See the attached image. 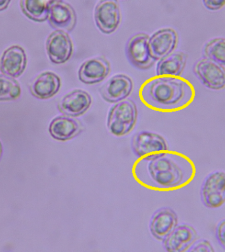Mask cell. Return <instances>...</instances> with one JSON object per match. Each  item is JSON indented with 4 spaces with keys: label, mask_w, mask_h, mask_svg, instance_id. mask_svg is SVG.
<instances>
[{
    "label": "cell",
    "mask_w": 225,
    "mask_h": 252,
    "mask_svg": "<svg viewBox=\"0 0 225 252\" xmlns=\"http://www.w3.org/2000/svg\"><path fill=\"white\" fill-rule=\"evenodd\" d=\"M203 56L225 66V38H214L207 42L203 48Z\"/></svg>",
    "instance_id": "obj_22"
},
{
    "label": "cell",
    "mask_w": 225,
    "mask_h": 252,
    "mask_svg": "<svg viewBox=\"0 0 225 252\" xmlns=\"http://www.w3.org/2000/svg\"><path fill=\"white\" fill-rule=\"evenodd\" d=\"M62 0H21V10L26 17L35 22H44L48 19L52 5Z\"/></svg>",
    "instance_id": "obj_21"
},
{
    "label": "cell",
    "mask_w": 225,
    "mask_h": 252,
    "mask_svg": "<svg viewBox=\"0 0 225 252\" xmlns=\"http://www.w3.org/2000/svg\"><path fill=\"white\" fill-rule=\"evenodd\" d=\"M133 82L128 76L117 75L111 78L99 89V93L105 101L117 103L124 100L132 93Z\"/></svg>",
    "instance_id": "obj_10"
},
{
    "label": "cell",
    "mask_w": 225,
    "mask_h": 252,
    "mask_svg": "<svg viewBox=\"0 0 225 252\" xmlns=\"http://www.w3.org/2000/svg\"><path fill=\"white\" fill-rule=\"evenodd\" d=\"M92 104L91 95L83 90H74L63 97L58 109L66 116L77 117L87 112Z\"/></svg>",
    "instance_id": "obj_11"
},
{
    "label": "cell",
    "mask_w": 225,
    "mask_h": 252,
    "mask_svg": "<svg viewBox=\"0 0 225 252\" xmlns=\"http://www.w3.org/2000/svg\"><path fill=\"white\" fill-rule=\"evenodd\" d=\"M197 233L194 228L189 224H181L176 226L163 240V246L166 251L181 252L188 251L195 243Z\"/></svg>",
    "instance_id": "obj_12"
},
{
    "label": "cell",
    "mask_w": 225,
    "mask_h": 252,
    "mask_svg": "<svg viewBox=\"0 0 225 252\" xmlns=\"http://www.w3.org/2000/svg\"><path fill=\"white\" fill-rule=\"evenodd\" d=\"M1 154H2V146H1V142H0V158H1Z\"/></svg>",
    "instance_id": "obj_28"
},
{
    "label": "cell",
    "mask_w": 225,
    "mask_h": 252,
    "mask_svg": "<svg viewBox=\"0 0 225 252\" xmlns=\"http://www.w3.org/2000/svg\"><path fill=\"white\" fill-rule=\"evenodd\" d=\"M178 35L172 29H163L154 33L149 39L150 53L156 61L173 53L177 47Z\"/></svg>",
    "instance_id": "obj_13"
},
{
    "label": "cell",
    "mask_w": 225,
    "mask_h": 252,
    "mask_svg": "<svg viewBox=\"0 0 225 252\" xmlns=\"http://www.w3.org/2000/svg\"><path fill=\"white\" fill-rule=\"evenodd\" d=\"M188 251L192 252H215V250L213 249L210 242L206 240H201L193 244L191 246V249H189Z\"/></svg>",
    "instance_id": "obj_24"
},
{
    "label": "cell",
    "mask_w": 225,
    "mask_h": 252,
    "mask_svg": "<svg viewBox=\"0 0 225 252\" xmlns=\"http://www.w3.org/2000/svg\"><path fill=\"white\" fill-rule=\"evenodd\" d=\"M60 88V78L53 72L47 71L33 80L30 85V91L37 98L46 99L54 96Z\"/></svg>",
    "instance_id": "obj_19"
},
{
    "label": "cell",
    "mask_w": 225,
    "mask_h": 252,
    "mask_svg": "<svg viewBox=\"0 0 225 252\" xmlns=\"http://www.w3.org/2000/svg\"><path fill=\"white\" fill-rule=\"evenodd\" d=\"M46 51L53 63L64 64L69 60L73 52L71 39L64 31L57 30L49 36Z\"/></svg>",
    "instance_id": "obj_9"
},
{
    "label": "cell",
    "mask_w": 225,
    "mask_h": 252,
    "mask_svg": "<svg viewBox=\"0 0 225 252\" xmlns=\"http://www.w3.org/2000/svg\"><path fill=\"white\" fill-rule=\"evenodd\" d=\"M205 8L210 11H218L225 6V0H202Z\"/></svg>",
    "instance_id": "obj_25"
},
{
    "label": "cell",
    "mask_w": 225,
    "mask_h": 252,
    "mask_svg": "<svg viewBox=\"0 0 225 252\" xmlns=\"http://www.w3.org/2000/svg\"><path fill=\"white\" fill-rule=\"evenodd\" d=\"M82 131L81 123L71 117L59 116L53 119L49 126V132L53 138L66 141L79 135Z\"/></svg>",
    "instance_id": "obj_18"
},
{
    "label": "cell",
    "mask_w": 225,
    "mask_h": 252,
    "mask_svg": "<svg viewBox=\"0 0 225 252\" xmlns=\"http://www.w3.org/2000/svg\"><path fill=\"white\" fill-rule=\"evenodd\" d=\"M110 65L105 58H94L84 62L79 71V78L86 85L101 83L108 76Z\"/></svg>",
    "instance_id": "obj_15"
},
{
    "label": "cell",
    "mask_w": 225,
    "mask_h": 252,
    "mask_svg": "<svg viewBox=\"0 0 225 252\" xmlns=\"http://www.w3.org/2000/svg\"><path fill=\"white\" fill-rule=\"evenodd\" d=\"M138 116L136 104L130 99L117 102L109 110L107 126L113 135L122 136L134 128Z\"/></svg>",
    "instance_id": "obj_2"
},
{
    "label": "cell",
    "mask_w": 225,
    "mask_h": 252,
    "mask_svg": "<svg viewBox=\"0 0 225 252\" xmlns=\"http://www.w3.org/2000/svg\"><path fill=\"white\" fill-rule=\"evenodd\" d=\"M26 53L21 46H13L3 52L0 61V71L12 78L20 77L26 69Z\"/></svg>",
    "instance_id": "obj_14"
},
{
    "label": "cell",
    "mask_w": 225,
    "mask_h": 252,
    "mask_svg": "<svg viewBox=\"0 0 225 252\" xmlns=\"http://www.w3.org/2000/svg\"><path fill=\"white\" fill-rule=\"evenodd\" d=\"M11 0H0V11L5 10L9 6Z\"/></svg>",
    "instance_id": "obj_27"
},
{
    "label": "cell",
    "mask_w": 225,
    "mask_h": 252,
    "mask_svg": "<svg viewBox=\"0 0 225 252\" xmlns=\"http://www.w3.org/2000/svg\"><path fill=\"white\" fill-rule=\"evenodd\" d=\"M48 19L52 28L63 31L73 30L77 23V15L73 8L62 1L51 6Z\"/></svg>",
    "instance_id": "obj_17"
},
{
    "label": "cell",
    "mask_w": 225,
    "mask_h": 252,
    "mask_svg": "<svg viewBox=\"0 0 225 252\" xmlns=\"http://www.w3.org/2000/svg\"><path fill=\"white\" fill-rule=\"evenodd\" d=\"M132 149L138 158L150 161L165 156L168 146L165 140L159 134L142 131L133 136Z\"/></svg>",
    "instance_id": "obj_4"
},
{
    "label": "cell",
    "mask_w": 225,
    "mask_h": 252,
    "mask_svg": "<svg viewBox=\"0 0 225 252\" xmlns=\"http://www.w3.org/2000/svg\"><path fill=\"white\" fill-rule=\"evenodd\" d=\"M148 169L152 179L160 187L172 189L183 183V169L173 159L165 156L150 161Z\"/></svg>",
    "instance_id": "obj_3"
},
{
    "label": "cell",
    "mask_w": 225,
    "mask_h": 252,
    "mask_svg": "<svg viewBox=\"0 0 225 252\" xmlns=\"http://www.w3.org/2000/svg\"><path fill=\"white\" fill-rule=\"evenodd\" d=\"M201 198L207 208H220L225 203V173L215 171L205 178L201 189Z\"/></svg>",
    "instance_id": "obj_7"
},
{
    "label": "cell",
    "mask_w": 225,
    "mask_h": 252,
    "mask_svg": "<svg viewBox=\"0 0 225 252\" xmlns=\"http://www.w3.org/2000/svg\"><path fill=\"white\" fill-rule=\"evenodd\" d=\"M140 98L147 106L161 111L180 110L194 99V87L180 77H158L148 80L141 87Z\"/></svg>",
    "instance_id": "obj_1"
},
{
    "label": "cell",
    "mask_w": 225,
    "mask_h": 252,
    "mask_svg": "<svg viewBox=\"0 0 225 252\" xmlns=\"http://www.w3.org/2000/svg\"><path fill=\"white\" fill-rule=\"evenodd\" d=\"M216 237L219 244L225 249V220L219 222L216 228Z\"/></svg>",
    "instance_id": "obj_26"
},
{
    "label": "cell",
    "mask_w": 225,
    "mask_h": 252,
    "mask_svg": "<svg viewBox=\"0 0 225 252\" xmlns=\"http://www.w3.org/2000/svg\"><path fill=\"white\" fill-rule=\"evenodd\" d=\"M21 94V87L16 80L4 74L0 75V101L15 100Z\"/></svg>",
    "instance_id": "obj_23"
},
{
    "label": "cell",
    "mask_w": 225,
    "mask_h": 252,
    "mask_svg": "<svg viewBox=\"0 0 225 252\" xmlns=\"http://www.w3.org/2000/svg\"><path fill=\"white\" fill-rule=\"evenodd\" d=\"M149 39L148 35L140 33L133 36L127 42L125 48L127 60L137 69H150L156 62L150 53Z\"/></svg>",
    "instance_id": "obj_5"
},
{
    "label": "cell",
    "mask_w": 225,
    "mask_h": 252,
    "mask_svg": "<svg viewBox=\"0 0 225 252\" xmlns=\"http://www.w3.org/2000/svg\"><path fill=\"white\" fill-rule=\"evenodd\" d=\"M193 73L203 86L213 91L225 89V69L214 61L203 58L195 63Z\"/></svg>",
    "instance_id": "obj_6"
},
{
    "label": "cell",
    "mask_w": 225,
    "mask_h": 252,
    "mask_svg": "<svg viewBox=\"0 0 225 252\" xmlns=\"http://www.w3.org/2000/svg\"><path fill=\"white\" fill-rule=\"evenodd\" d=\"M177 224L176 213L170 208H161L152 216L150 224V232L156 239L163 241L175 229Z\"/></svg>",
    "instance_id": "obj_16"
},
{
    "label": "cell",
    "mask_w": 225,
    "mask_h": 252,
    "mask_svg": "<svg viewBox=\"0 0 225 252\" xmlns=\"http://www.w3.org/2000/svg\"><path fill=\"white\" fill-rule=\"evenodd\" d=\"M121 16L117 0H101L96 7V25L104 34H111L116 31L121 23Z\"/></svg>",
    "instance_id": "obj_8"
},
{
    "label": "cell",
    "mask_w": 225,
    "mask_h": 252,
    "mask_svg": "<svg viewBox=\"0 0 225 252\" xmlns=\"http://www.w3.org/2000/svg\"><path fill=\"white\" fill-rule=\"evenodd\" d=\"M187 62L185 53H171L158 62L156 73L160 77H180L185 70Z\"/></svg>",
    "instance_id": "obj_20"
}]
</instances>
